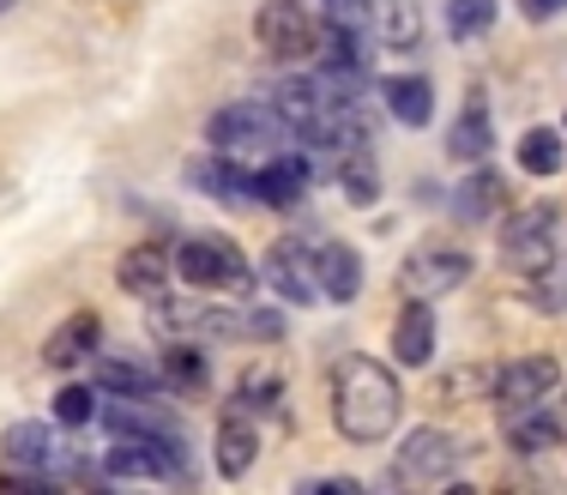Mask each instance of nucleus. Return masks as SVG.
<instances>
[{"mask_svg": "<svg viewBox=\"0 0 567 495\" xmlns=\"http://www.w3.org/2000/svg\"><path fill=\"white\" fill-rule=\"evenodd\" d=\"M332 417H339L344 441H357V447L386 441L404 417L399 374L386 363H374V357H344L339 363V393H332Z\"/></svg>", "mask_w": 567, "mask_h": 495, "instance_id": "obj_1", "label": "nucleus"}, {"mask_svg": "<svg viewBox=\"0 0 567 495\" xmlns=\"http://www.w3.org/2000/svg\"><path fill=\"white\" fill-rule=\"evenodd\" d=\"M206 140H212V152L236 157V164H266V157H284L290 127L278 122L272 103H224L206 122Z\"/></svg>", "mask_w": 567, "mask_h": 495, "instance_id": "obj_2", "label": "nucleus"}, {"mask_svg": "<svg viewBox=\"0 0 567 495\" xmlns=\"http://www.w3.org/2000/svg\"><path fill=\"white\" fill-rule=\"evenodd\" d=\"M561 230H567L561 199H525L513 218H502V266L519 272V278L544 272V266L561 254Z\"/></svg>", "mask_w": 567, "mask_h": 495, "instance_id": "obj_3", "label": "nucleus"}, {"mask_svg": "<svg viewBox=\"0 0 567 495\" xmlns=\"http://www.w3.org/2000/svg\"><path fill=\"white\" fill-rule=\"evenodd\" d=\"M320 31H327V7L320 0H266L254 12V37L272 61H315Z\"/></svg>", "mask_w": 567, "mask_h": 495, "instance_id": "obj_4", "label": "nucleus"}, {"mask_svg": "<svg viewBox=\"0 0 567 495\" xmlns=\"http://www.w3.org/2000/svg\"><path fill=\"white\" fill-rule=\"evenodd\" d=\"M169 260H175V272L199 290H229V297H248L254 290V266L241 260V248L229 243V236H187Z\"/></svg>", "mask_w": 567, "mask_h": 495, "instance_id": "obj_5", "label": "nucleus"}, {"mask_svg": "<svg viewBox=\"0 0 567 495\" xmlns=\"http://www.w3.org/2000/svg\"><path fill=\"white\" fill-rule=\"evenodd\" d=\"M458 460H465V441L447 435V430H411L404 447L393 453V484L399 489H435V484H453Z\"/></svg>", "mask_w": 567, "mask_h": 495, "instance_id": "obj_6", "label": "nucleus"}, {"mask_svg": "<svg viewBox=\"0 0 567 495\" xmlns=\"http://www.w3.org/2000/svg\"><path fill=\"white\" fill-rule=\"evenodd\" d=\"M465 278H471V254L453 243H423L404 254V266H399V290L404 297H429V302L458 290Z\"/></svg>", "mask_w": 567, "mask_h": 495, "instance_id": "obj_7", "label": "nucleus"}, {"mask_svg": "<svg viewBox=\"0 0 567 495\" xmlns=\"http://www.w3.org/2000/svg\"><path fill=\"white\" fill-rule=\"evenodd\" d=\"M556 386H561V363L556 357H513L507 369H495V386H489V399H495V411H532V405H549L556 399Z\"/></svg>", "mask_w": 567, "mask_h": 495, "instance_id": "obj_8", "label": "nucleus"}, {"mask_svg": "<svg viewBox=\"0 0 567 495\" xmlns=\"http://www.w3.org/2000/svg\"><path fill=\"white\" fill-rule=\"evenodd\" d=\"M0 460L19 465L24 477H61V472H66L61 430H55V423H43V417L7 423V435H0Z\"/></svg>", "mask_w": 567, "mask_h": 495, "instance_id": "obj_9", "label": "nucleus"}, {"mask_svg": "<svg viewBox=\"0 0 567 495\" xmlns=\"http://www.w3.org/2000/svg\"><path fill=\"white\" fill-rule=\"evenodd\" d=\"M260 278L278 290L284 302H296V309H308V302L320 297V285H315V248H302V243H272V248H266Z\"/></svg>", "mask_w": 567, "mask_h": 495, "instance_id": "obj_10", "label": "nucleus"}, {"mask_svg": "<svg viewBox=\"0 0 567 495\" xmlns=\"http://www.w3.org/2000/svg\"><path fill=\"white\" fill-rule=\"evenodd\" d=\"M187 182L218 194L224 206H260V187H254V164H236V157H194L187 164Z\"/></svg>", "mask_w": 567, "mask_h": 495, "instance_id": "obj_11", "label": "nucleus"}, {"mask_svg": "<svg viewBox=\"0 0 567 495\" xmlns=\"http://www.w3.org/2000/svg\"><path fill=\"white\" fill-rule=\"evenodd\" d=\"M393 357L404 369H429L435 357V302L429 297H411L393 320Z\"/></svg>", "mask_w": 567, "mask_h": 495, "instance_id": "obj_12", "label": "nucleus"}, {"mask_svg": "<svg viewBox=\"0 0 567 495\" xmlns=\"http://www.w3.org/2000/svg\"><path fill=\"white\" fill-rule=\"evenodd\" d=\"M97 339H103V320L91 314V309H73V314H66L61 327L43 339V363H49V369H79V363H91Z\"/></svg>", "mask_w": 567, "mask_h": 495, "instance_id": "obj_13", "label": "nucleus"}, {"mask_svg": "<svg viewBox=\"0 0 567 495\" xmlns=\"http://www.w3.org/2000/svg\"><path fill=\"white\" fill-rule=\"evenodd\" d=\"M212 453H218V477H224V484H236V477L254 472V460H260V435H254V417L241 405L218 417V447H212Z\"/></svg>", "mask_w": 567, "mask_h": 495, "instance_id": "obj_14", "label": "nucleus"}, {"mask_svg": "<svg viewBox=\"0 0 567 495\" xmlns=\"http://www.w3.org/2000/svg\"><path fill=\"white\" fill-rule=\"evenodd\" d=\"M315 285L327 302H357L362 297V254L350 243H320L315 248Z\"/></svg>", "mask_w": 567, "mask_h": 495, "instance_id": "obj_15", "label": "nucleus"}, {"mask_svg": "<svg viewBox=\"0 0 567 495\" xmlns=\"http://www.w3.org/2000/svg\"><path fill=\"white\" fill-rule=\"evenodd\" d=\"M308 157H266V164H254V187H260V206H272V212H290V206H302V194H308Z\"/></svg>", "mask_w": 567, "mask_h": 495, "instance_id": "obj_16", "label": "nucleus"}, {"mask_svg": "<svg viewBox=\"0 0 567 495\" xmlns=\"http://www.w3.org/2000/svg\"><path fill=\"white\" fill-rule=\"evenodd\" d=\"M91 386L97 393H121V399H164V369H145V363H121V357H97L91 363Z\"/></svg>", "mask_w": 567, "mask_h": 495, "instance_id": "obj_17", "label": "nucleus"}, {"mask_svg": "<svg viewBox=\"0 0 567 495\" xmlns=\"http://www.w3.org/2000/svg\"><path fill=\"white\" fill-rule=\"evenodd\" d=\"M169 272H175V260H169L164 248H127V254L115 260V285L127 290V297H140V302L164 297Z\"/></svg>", "mask_w": 567, "mask_h": 495, "instance_id": "obj_18", "label": "nucleus"}, {"mask_svg": "<svg viewBox=\"0 0 567 495\" xmlns=\"http://www.w3.org/2000/svg\"><path fill=\"white\" fill-rule=\"evenodd\" d=\"M489 145H495L489 103H483V91H465V115H458L453 133H447V157H458V164H483Z\"/></svg>", "mask_w": 567, "mask_h": 495, "instance_id": "obj_19", "label": "nucleus"}, {"mask_svg": "<svg viewBox=\"0 0 567 495\" xmlns=\"http://www.w3.org/2000/svg\"><path fill=\"white\" fill-rule=\"evenodd\" d=\"M502 206H507V182L495 176V169H471L465 182H458V194H453V212L465 224H489V218H502Z\"/></svg>", "mask_w": 567, "mask_h": 495, "instance_id": "obj_20", "label": "nucleus"}, {"mask_svg": "<svg viewBox=\"0 0 567 495\" xmlns=\"http://www.w3.org/2000/svg\"><path fill=\"white\" fill-rule=\"evenodd\" d=\"M381 97H386L399 127H429V115H435V85L423 73H393L381 85Z\"/></svg>", "mask_w": 567, "mask_h": 495, "instance_id": "obj_21", "label": "nucleus"}, {"mask_svg": "<svg viewBox=\"0 0 567 495\" xmlns=\"http://www.w3.org/2000/svg\"><path fill=\"white\" fill-rule=\"evenodd\" d=\"M369 31L386 49H416L423 43V12H416V0H369Z\"/></svg>", "mask_w": 567, "mask_h": 495, "instance_id": "obj_22", "label": "nucleus"}, {"mask_svg": "<svg viewBox=\"0 0 567 495\" xmlns=\"http://www.w3.org/2000/svg\"><path fill=\"white\" fill-rule=\"evenodd\" d=\"M502 435H507L513 453H549V447H561V417H549V405L507 411V417H502Z\"/></svg>", "mask_w": 567, "mask_h": 495, "instance_id": "obj_23", "label": "nucleus"}, {"mask_svg": "<svg viewBox=\"0 0 567 495\" xmlns=\"http://www.w3.org/2000/svg\"><path fill=\"white\" fill-rule=\"evenodd\" d=\"M567 164V140L556 127H525L519 133V169L525 176H561Z\"/></svg>", "mask_w": 567, "mask_h": 495, "instance_id": "obj_24", "label": "nucleus"}, {"mask_svg": "<svg viewBox=\"0 0 567 495\" xmlns=\"http://www.w3.org/2000/svg\"><path fill=\"white\" fill-rule=\"evenodd\" d=\"M236 405L248 411H260V417H284V374L278 369H248L241 374V386H236Z\"/></svg>", "mask_w": 567, "mask_h": 495, "instance_id": "obj_25", "label": "nucleus"}, {"mask_svg": "<svg viewBox=\"0 0 567 495\" xmlns=\"http://www.w3.org/2000/svg\"><path fill=\"white\" fill-rule=\"evenodd\" d=\"M525 302H532L537 314H567V248L544 266V272L525 278Z\"/></svg>", "mask_w": 567, "mask_h": 495, "instance_id": "obj_26", "label": "nucleus"}, {"mask_svg": "<svg viewBox=\"0 0 567 495\" xmlns=\"http://www.w3.org/2000/svg\"><path fill=\"white\" fill-rule=\"evenodd\" d=\"M206 351H194L187 339H175L164 351V386L169 393H194V386H206Z\"/></svg>", "mask_w": 567, "mask_h": 495, "instance_id": "obj_27", "label": "nucleus"}, {"mask_svg": "<svg viewBox=\"0 0 567 495\" xmlns=\"http://www.w3.org/2000/svg\"><path fill=\"white\" fill-rule=\"evenodd\" d=\"M495 31V0H447V37L453 43H471V37Z\"/></svg>", "mask_w": 567, "mask_h": 495, "instance_id": "obj_28", "label": "nucleus"}, {"mask_svg": "<svg viewBox=\"0 0 567 495\" xmlns=\"http://www.w3.org/2000/svg\"><path fill=\"white\" fill-rule=\"evenodd\" d=\"M97 417V386H61L55 393V423L61 430H85Z\"/></svg>", "mask_w": 567, "mask_h": 495, "instance_id": "obj_29", "label": "nucleus"}, {"mask_svg": "<svg viewBox=\"0 0 567 495\" xmlns=\"http://www.w3.org/2000/svg\"><path fill=\"white\" fill-rule=\"evenodd\" d=\"M302 489H308V495H357L362 484H357V477H308Z\"/></svg>", "mask_w": 567, "mask_h": 495, "instance_id": "obj_30", "label": "nucleus"}, {"mask_svg": "<svg viewBox=\"0 0 567 495\" xmlns=\"http://www.w3.org/2000/svg\"><path fill=\"white\" fill-rule=\"evenodd\" d=\"M519 12L532 24H549V19H561V12H567V0H519Z\"/></svg>", "mask_w": 567, "mask_h": 495, "instance_id": "obj_31", "label": "nucleus"}, {"mask_svg": "<svg viewBox=\"0 0 567 495\" xmlns=\"http://www.w3.org/2000/svg\"><path fill=\"white\" fill-rule=\"evenodd\" d=\"M12 7H19V0H0V12H12Z\"/></svg>", "mask_w": 567, "mask_h": 495, "instance_id": "obj_32", "label": "nucleus"}, {"mask_svg": "<svg viewBox=\"0 0 567 495\" xmlns=\"http://www.w3.org/2000/svg\"><path fill=\"white\" fill-rule=\"evenodd\" d=\"M561 430H567V399H561Z\"/></svg>", "mask_w": 567, "mask_h": 495, "instance_id": "obj_33", "label": "nucleus"}]
</instances>
